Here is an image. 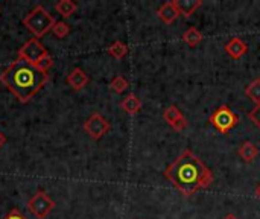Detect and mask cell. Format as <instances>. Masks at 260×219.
Returning <instances> with one entry per match:
<instances>
[{"mask_svg": "<svg viewBox=\"0 0 260 219\" xmlns=\"http://www.w3.org/2000/svg\"><path fill=\"white\" fill-rule=\"evenodd\" d=\"M257 154H259V151H257L256 145H253L251 142H245L239 148V155L245 163H253L254 159L257 157Z\"/></svg>", "mask_w": 260, "mask_h": 219, "instance_id": "4fadbf2b", "label": "cell"}, {"mask_svg": "<svg viewBox=\"0 0 260 219\" xmlns=\"http://www.w3.org/2000/svg\"><path fill=\"white\" fill-rule=\"evenodd\" d=\"M180 117H183V114H181L180 108H178V107H175V105L168 107V108L165 110V113H163V119H165L169 125L175 123Z\"/></svg>", "mask_w": 260, "mask_h": 219, "instance_id": "d6986e66", "label": "cell"}, {"mask_svg": "<svg viewBox=\"0 0 260 219\" xmlns=\"http://www.w3.org/2000/svg\"><path fill=\"white\" fill-rule=\"evenodd\" d=\"M248 117H250V120H251V122L260 130V104H257V105L250 111Z\"/></svg>", "mask_w": 260, "mask_h": 219, "instance_id": "7402d4cb", "label": "cell"}, {"mask_svg": "<svg viewBox=\"0 0 260 219\" xmlns=\"http://www.w3.org/2000/svg\"><path fill=\"white\" fill-rule=\"evenodd\" d=\"M0 12H2V11H0Z\"/></svg>", "mask_w": 260, "mask_h": 219, "instance_id": "83f0119b", "label": "cell"}, {"mask_svg": "<svg viewBox=\"0 0 260 219\" xmlns=\"http://www.w3.org/2000/svg\"><path fill=\"white\" fill-rule=\"evenodd\" d=\"M29 213L37 219L47 218V215L53 210L55 207V201L47 195V192L44 191H38L35 195L30 197V200L26 204Z\"/></svg>", "mask_w": 260, "mask_h": 219, "instance_id": "5b68a950", "label": "cell"}, {"mask_svg": "<svg viewBox=\"0 0 260 219\" xmlns=\"http://www.w3.org/2000/svg\"><path fill=\"white\" fill-rule=\"evenodd\" d=\"M245 95H247L256 105L260 104V79H254L250 85H247Z\"/></svg>", "mask_w": 260, "mask_h": 219, "instance_id": "ac0fdd59", "label": "cell"}, {"mask_svg": "<svg viewBox=\"0 0 260 219\" xmlns=\"http://www.w3.org/2000/svg\"><path fill=\"white\" fill-rule=\"evenodd\" d=\"M23 24L34 35V38L40 40L49 30H52L55 24V18L44 9V6L38 5L23 18Z\"/></svg>", "mask_w": 260, "mask_h": 219, "instance_id": "3957f363", "label": "cell"}, {"mask_svg": "<svg viewBox=\"0 0 260 219\" xmlns=\"http://www.w3.org/2000/svg\"><path fill=\"white\" fill-rule=\"evenodd\" d=\"M66 82H67V85H69L72 90H75V91H81V90L88 84V76H87V73H85L82 69L75 67V69L67 75Z\"/></svg>", "mask_w": 260, "mask_h": 219, "instance_id": "ba28073f", "label": "cell"}, {"mask_svg": "<svg viewBox=\"0 0 260 219\" xmlns=\"http://www.w3.org/2000/svg\"><path fill=\"white\" fill-rule=\"evenodd\" d=\"M3 219H26V216H23L17 209H14V210H11Z\"/></svg>", "mask_w": 260, "mask_h": 219, "instance_id": "cb8c5ba5", "label": "cell"}, {"mask_svg": "<svg viewBox=\"0 0 260 219\" xmlns=\"http://www.w3.org/2000/svg\"><path fill=\"white\" fill-rule=\"evenodd\" d=\"M128 87H129V84H128V81H126L123 76H116V78L110 82V88H111L114 93H117V95L123 93Z\"/></svg>", "mask_w": 260, "mask_h": 219, "instance_id": "ffe728a7", "label": "cell"}, {"mask_svg": "<svg viewBox=\"0 0 260 219\" xmlns=\"http://www.w3.org/2000/svg\"><path fill=\"white\" fill-rule=\"evenodd\" d=\"M84 130L85 133L93 139V140H99L102 139L110 130H111V125L110 122L101 114V113H93L84 123Z\"/></svg>", "mask_w": 260, "mask_h": 219, "instance_id": "8992f818", "label": "cell"}, {"mask_svg": "<svg viewBox=\"0 0 260 219\" xmlns=\"http://www.w3.org/2000/svg\"><path fill=\"white\" fill-rule=\"evenodd\" d=\"M46 53H49V52H47V49H44V46L40 43V40L30 38L18 49V59H23L34 66Z\"/></svg>", "mask_w": 260, "mask_h": 219, "instance_id": "52a82bcc", "label": "cell"}, {"mask_svg": "<svg viewBox=\"0 0 260 219\" xmlns=\"http://www.w3.org/2000/svg\"><path fill=\"white\" fill-rule=\"evenodd\" d=\"M157 15L158 18L166 23V24H172L178 17H180V12H178V8H177V3L175 0H169L166 3H163L158 11H157Z\"/></svg>", "mask_w": 260, "mask_h": 219, "instance_id": "9c48e42d", "label": "cell"}, {"mask_svg": "<svg viewBox=\"0 0 260 219\" xmlns=\"http://www.w3.org/2000/svg\"><path fill=\"white\" fill-rule=\"evenodd\" d=\"M256 197H257V198L260 200V184L257 186V187H256Z\"/></svg>", "mask_w": 260, "mask_h": 219, "instance_id": "4316f807", "label": "cell"}, {"mask_svg": "<svg viewBox=\"0 0 260 219\" xmlns=\"http://www.w3.org/2000/svg\"><path fill=\"white\" fill-rule=\"evenodd\" d=\"M6 142H8V140H6V136L0 131V148H2V146H5V143H6Z\"/></svg>", "mask_w": 260, "mask_h": 219, "instance_id": "d4e9b609", "label": "cell"}, {"mask_svg": "<svg viewBox=\"0 0 260 219\" xmlns=\"http://www.w3.org/2000/svg\"><path fill=\"white\" fill-rule=\"evenodd\" d=\"M165 177L184 197H192L213 183V172L190 149H184L166 168Z\"/></svg>", "mask_w": 260, "mask_h": 219, "instance_id": "6da1fadb", "label": "cell"}, {"mask_svg": "<svg viewBox=\"0 0 260 219\" xmlns=\"http://www.w3.org/2000/svg\"><path fill=\"white\" fill-rule=\"evenodd\" d=\"M47 75L37 70L32 64L18 59L0 73V82L17 98L18 102H29L47 82Z\"/></svg>", "mask_w": 260, "mask_h": 219, "instance_id": "7a4b0ae2", "label": "cell"}, {"mask_svg": "<svg viewBox=\"0 0 260 219\" xmlns=\"http://www.w3.org/2000/svg\"><path fill=\"white\" fill-rule=\"evenodd\" d=\"M210 123L216 128L218 133L221 134H229L239 122V116L230 110L229 105H222L216 108L212 116H210Z\"/></svg>", "mask_w": 260, "mask_h": 219, "instance_id": "277c9868", "label": "cell"}, {"mask_svg": "<svg viewBox=\"0 0 260 219\" xmlns=\"http://www.w3.org/2000/svg\"><path fill=\"white\" fill-rule=\"evenodd\" d=\"M128 53V47L125 43L122 41H114L110 47H108V55L114 59H122L125 55Z\"/></svg>", "mask_w": 260, "mask_h": 219, "instance_id": "2e32d148", "label": "cell"}, {"mask_svg": "<svg viewBox=\"0 0 260 219\" xmlns=\"http://www.w3.org/2000/svg\"><path fill=\"white\" fill-rule=\"evenodd\" d=\"M224 50H225V52H227V55H229V56H232L233 59H239V58H242V56L247 53L248 46H247L241 38L235 37V38H232V40L225 44Z\"/></svg>", "mask_w": 260, "mask_h": 219, "instance_id": "30bf717a", "label": "cell"}, {"mask_svg": "<svg viewBox=\"0 0 260 219\" xmlns=\"http://www.w3.org/2000/svg\"><path fill=\"white\" fill-rule=\"evenodd\" d=\"M222 219H239L236 215H233V213H229V215H225Z\"/></svg>", "mask_w": 260, "mask_h": 219, "instance_id": "484cf974", "label": "cell"}, {"mask_svg": "<svg viewBox=\"0 0 260 219\" xmlns=\"http://www.w3.org/2000/svg\"><path fill=\"white\" fill-rule=\"evenodd\" d=\"M53 58L49 55V53H46V55H43L35 64H34V67L37 69V70H40L41 73H44V75H47V72L53 67Z\"/></svg>", "mask_w": 260, "mask_h": 219, "instance_id": "e0dca14e", "label": "cell"}, {"mask_svg": "<svg viewBox=\"0 0 260 219\" xmlns=\"http://www.w3.org/2000/svg\"><path fill=\"white\" fill-rule=\"evenodd\" d=\"M52 32L56 38H64L70 34V27L66 21H55L53 27H52Z\"/></svg>", "mask_w": 260, "mask_h": 219, "instance_id": "44dd1931", "label": "cell"}, {"mask_svg": "<svg viewBox=\"0 0 260 219\" xmlns=\"http://www.w3.org/2000/svg\"><path fill=\"white\" fill-rule=\"evenodd\" d=\"M183 41L190 46V47H195L198 46L201 41H203V34L195 27V26H190L184 34H183Z\"/></svg>", "mask_w": 260, "mask_h": 219, "instance_id": "9a60e30c", "label": "cell"}, {"mask_svg": "<svg viewBox=\"0 0 260 219\" xmlns=\"http://www.w3.org/2000/svg\"><path fill=\"white\" fill-rule=\"evenodd\" d=\"M120 108H122L126 114L134 116V114H137V113L142 110V101H140L134 93H131V95H128V96L120 102Z\"/></svg>", "mask_w": 260, "mask_h": 219, "instance_id": "8fae6325", "label": "cell"}, {"mask_svg": "<svg viewBox=\"0 0 260 219\" xmlns=\"http://www.w3.org/2000/svg\"><path fill=\"white\" fill-rule=\"evenodd\" d=\"M186 127H187V119H186L184 116H183V117H180L175 123H172V125H171V128H172V130H175V131H178V133H181Z\"/></svg>", "mask_w": 260, "mask_h": 219, "instance_id": "603a6c76", "label": "cell"}, {"mask_svg": "<svg viewBox=\"0 0 260 219\" xmlns=\"http://www.w3.org/2000/svg\"><path fill=\"white\" fill-rule=\"evenodd\" d=\"M175 3H177L180 15L190 17L203 5V0H175Z\"/></svg>", "mask_w": 260, "mask_h": 219, "instance_id": "7c38bea8", "label": "cell"}, {"mask_svg": "<svg viewBox=\"0 0 260 219\" xmlns=\"http://www.w3.org/2000/svg\"><path fill=\"white\" fill-rule=\"evenodd\" d=\"M76 9H78V5L75 2H72V0H59V2L55 3V11L59 15H62L64 18L73 15L76 12Z\"/></svg>", "mask_w": 260, "mask_h": 219, "instance_id": "5bb4252c", "label": "cell"}]
</instances>
